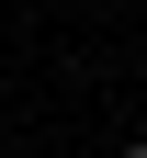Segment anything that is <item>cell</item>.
Masks as SVG:
<instances>
[{"label":"cell","instance_id":"6da1fadb","mask_svg":"<svg viewBox=\"0 0 147 158\" xmlns=\"http://www.w3.org/2000/svg\"><path fill=\"white\" fill-rule=\"evenodd\" d=\"M124 158H147V135H136V147H124Z\"/></svg>","mask_w":147,"mask_h":158}]
</instances>
